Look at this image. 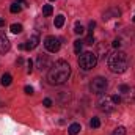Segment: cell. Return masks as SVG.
<instances>
[{"instance_id":"cell-1","label":"cell","mask_w":135,"mask_h":135,"mask_svg":"<svg viewBox=\"0 0 135 135\" xmlns=\"http://www.w3.org/2000/svg\"><path fill=\"white\" fill-rule=\"evenodd\" d=\"M69 75H71L69 63L65 61V60H58L50 66L49 74H47V80H49L50 85H63L69 79Z\"/></svg>"},{"instance_id":"cell-2","label":"cell","mask_w":135,"mask_h":135,"mask_svg":"<svg viewBox=\"0 0 135 135\" xmlns=\"http://www.w3.org/2000/svg\"><path fill=\"white\" fill-rule=\"evenodd\" d=\"M108 69L115 74H123L127 66H129V58L124 52H113L110 57H108Z\"/></svg>"},{"instance_id":"cell-3","label":"cell","mask_w":135,"mask_h":135,"mask_svg":"<svg viewBox=\"0 0 135 135\" xmlns=\"http://www.w3.org/2000/svg\"><path fill=\"white\" fill-rule=\"evenodd\" d=\"M98 65V57L93 52H85L79 57V66L83 71H90Z\"/></svg>"},{"instance_id":"cell-4","label":"cell","mask_w":135,"mask_h":135,"mask_svg":"<svg viewBox=\"0 0 135 135\" xmlns=\"http://www.w3.org/2000/svg\"><path fill=\"white\" fill-rule=\"evenodd\" d=\"M90 88H91V91L96 93V94H104V93L107 91V88H108V82H107V79H104V77H96V79H93V82L90 83Z\"/></svg>"},{"instance_id":"cell-5","label":"cell","mask_w":135,"mask_h":135,"mask_svg":"<svg viewBox=\"0 0 135 135\" xmlns=\"http://www.w3.org/2000/svg\"><path fill=\"white\" fill-rule=\"evenodd\" d=\"M44 47H46L49 52L55 54V52L60 50V39H58L57 36H47V38L44 39Z\"/></svg>"},{"instance_id":"cell-6","label":"cell","mask_w":135,"mask_h":135,"mask_svg":"<svg viewBox=\"0 0 135 135\" xmlns=\"http://www.w3.org/2000/svg\"><path fill=\"white\" fill-rule=\"evenodd\" d=\"M112 104H113V102H112V99H108V98H102L101 101L98 102V105H99V108H101L102 112H107V113L113 110V107H112Z\"/></svg>"},{"instance_id":"cell-7","label":"cell","mask_w":135,"mask_h":135,"mask_svg":"<svg viewBox=\"0 0 135 135\" xmlns=\"http://www.w3.org/2000/svg\"><path fill=\"white\" fill-rule=\"evenodd\" d=\"M38 44H39V36H38V35H33V36L24 44V49H27V50H33Z\"/></svg>"},{"instance_id":"cell-8","label":"cell","mask_w":135,"mask_h":135,"mask_svg":"<svg viewBox=\"0 0 135 135\" xmlns=\"http://www.w3.org/2000/svg\"><path fill=\"white\" fill-rule=\"evenodd\" d=\"M36 63H38V68H39L41 71H42V69L50 68V61H49L47 55H39V57H38V60H36Z\"/></svg>"},{"instance_id":"cell-9","label":"cell","mask_w":135,"mask_h":135,"mask_svg":"<svg viewBox=\"0 0 135 135\" xmlns=\"http://www.w3.org/2000/svg\"><path fill=\"white\" fill-rule=\"evenodd\" d=\"M9 47H11V44H9L8 38L0 36V54H6V52L9 50Z\"/></svg>"},{"instance_id":"cell-10","label":"cell","mask_w":135,"mask_h":135,"mask_svg":"<svg viewBox=\"0 0 135 135\" xmlns=\"http://www.w3.org/2000/svg\"><path fill=\"white\" fill-rule=\"evenodd\" d=\"M80 131H82V126H80L79 123H74V124H71V126L68 127V134L69 135H77Z\"/></svg>"},{"instance_id":"cell-11","label":"cell","mask_w":135,"mask_h":135,"mask_svg":"<svg viewBox=\"0 0 135 135\" xmlns=\"http://www.w3.org/2000/svg\"><path fill=\"white\" fill-rule=\"evenodd\" d=\"M11 82H13V77H11V74H8V72H5V74L2 75V79H0V83H2L3 86H9Z\"/></svg>"},{"instance_id":"cell-12","label":"cell","mask_w":135,"mask_h":135,"mask_svg":"<svg viewBox=\"0 0 135 135\" xmlns=\"http://www.w3.org/2000/svg\"><path fill=\"white\" fill-rule=\"evenodd\" d=\"M63 24H65V16H63V14H58V16L55 17V21H54V25H55L57 28H61Z\"/></svg>"},{"instance_id":"cell-13","label":"cell","mask_w":135,"mask_h":135,"mask_svg":"<svg viewBox=\"0 0 135 135\" xmlns=\"http://www.w3.org/2000/svg\"><path fill=\"white\" fill-rule=\"evenodd\" d=\"M115 14V17H118L119 16V9H110V11H107L105 14H104V19L107 21V19H112V16Z\"/></svg>"},{"instance_id":"cell-14","label":"cell","mask_w":135,"mask_h":135,"mask_svg":"<svg viewBox=\"0 0 135 135\" xmlns=\"http://www.w3.org/2000/svg\"><path fill=\"white\" fill-rule=\"evenodd\" d=\"M9 30H11V33L17 35V33H21V32H22V25H21V24H13V25L9 27Z\"/></svg>"},{"instance_id":"cell-15","label":"cell","mask_w":135,"mask_h":135,"mask_svg":"<svg viewBox=\"0 0 135 135\" xmlns=\"http://www.w3.org/2000/svg\"><path fill=\"white\" fill-rule=\"evenodd\" d=\"M54 13V8H52V5H44V8H42V14L47 17V16H50Z\"/></svg>"},{"instance_id":"cell-16","label":"cell","mask_w":135,"mask_h":135,"mask_svg":"<svg viewBox=\"0 0 135 135\" xmlns=\"http://www.w3.org/2000/svg\"><path fill=\"white\" fill-rule=\"evenodd\" d=\"M9 11L13 13V14H16V13H19L21 11V3H17V2H14L11 6H9Z\"/></svg>"},{"instance_id":"cell-17","label":"cell","mask_w":135,"mask_h":135,"mask_svg":"<svg viewBox=\"0 0 135 135\" xmlns=\"http://www.w3.org/2000/svg\"><path fill=\"white\" fill-rule=\"evenodd\" d=\"M74 33H75V35H83V33H85L83 25H80V24L77 22V24H75V27H74Z\"/></svg>"},{"instance_id":"cell-18","label":"cell","mask_w":135,"mask_h":135,"mask_svg":"<svg viewBox=\"0 0 135 135\" xmlns=\"http://www.w3.org/2000/svg\"><path fill=\"white\" fill-rule=\"evenodd\" d=\"M74 52H75V54H80V52H82V41H80V39L74 41Z\"/></svg>"},{"instance_id":"cell-19","label":"cell","mask_w":135,"mask_h":135,"mask_svg":"<svg viewBox=\"0 0 135 135\" xmlns=\"http://www.w3.org/2000/svg\"><path fill=\"white\" fill-rule=\"evenodd\" d=\"M101 126V121H99V118H93L91 121H90V127H93V129H98Z\"/></svg>"},{"instance_id":"cell-20","label":"cell","mask_w":135,"mask_h":135,"mask_svg":"<svg viewBox=\"0 0 135 135\" xmlns=\"http://www.w3.org/2000/svg\"><path fill=\"white\" fill-rule=\"evenodd\" d=\"M112 135H126V129H124L123 126H119V127H116V129L113 131Z\"/></svg>"},{"instance_id":"cell-21","label":"cell","mask_w":135,"mask_h":135,"mask_svg":"<svg viewBox=\"0 0 135 135\" xmlns=\"http://www.w3.org/2000/svg\"><path fill=\"white\" fill-rule=\"evenodd\" d=\"M110 99H112V102H113V104H115V105H118V104H119V102H121V98H119V96H118V94H113V96H112V98H110Z\"/></svg>"},{"instance_id":"cell-22","label":"cell","mask_w":135,"mask_h":135,"mask_svg":"<svg viewBox=\"0 0 135 135\" xmlns=\"http://www.w3.org/2000/svg\"><path fill=\"white\" fill-rule=\"evenodd\" d=\"M119 91H121V93H129L131 88H129L127 85H121V86H119Z\"/></svg>"},{"instance_id":"cell-23","label":"cell","mask_w":135,"mask_h":135,"mask_svg":"<svg viewBox=\"0 0 135 135\" xmlns=\"http://www.w3.org/2000/svg\"><path fill=\"white\" fill-rule=\"evenodd\" d=\"M85 42H86V44H93V42H94V36H93V33L86 36V41H85Z\"/></svg>"},{"instance_id":"cell-24","label":"cell","mask_w":135,"mask_h":135,"mask_svg":"<svg viewBox=\"0 0 135 135\" xmlns=\"http://www.w3.org/2000/svg\"><path fill=\"white\" fill-rule=\"evenodd\" d=\"M27 66H28L27 72H32V71H33V61H32V60H28V61H27Z\"/></svg>"},{"instance_id":"cell-25","label":"cell","mask_w":135,"mask_h":135,"mask_svg":"<svg viewBox=\"0 0 135 135\" xmlns=\"http://www.w3.org/2000/svg\"><path fill=\"white\" fill-rule=\"evenodd\" d=\"M24 91H25L27 94H33V88H32V86H28V85L24 88Z\"/></svg>"},{"instance_id":"cell-26","label":"cell","mask_w":135,"mask_h":135,"mask_svg":"<svg viewBox=\"0 0 135 135\" xmlns=\"http://www.w3.org/2000/svg\"><path fill=\"white\" fill-rule=\"evenodd\" d=\"M42 105H46V107H50V105H52V101H50L49 98H46V99L42 101Z\"/></svg>"},{"instance_id":"cell-27","label":"cell","mask_w":135,"mask_h":135,"mask_svg":"<svg viewBox=\"0 0 135 135\" xmlns=\"http://www.w3.org/2000/svg\"><path fill=\"white\" fill-rule=\"evenodd\" d=\"M94 27H96V22L91 21V22H90V33H93V28H94Z\"/></svg>"},{"instance_id":"cell-28","label":"cell","mask_w":135,"mask_h":135,"mask_svg":"<svg viewBox=\"0 0 135 135\" xmlns=\"http://www.w3.org/2000/svg\"><path fill=\"white\" fill-rule=\"evenodd\" d=\"M119 46H121V42H119L118 39H115V41H113V47H119Z\"/></svg>"},{"instance_id":"cell-29","label":"cell","mask_w":135,"mask_h":135,"mask_svg":"<svg viewBox=\"0 0 135 135\" xmlns=\"http://www.w3.org/2000/svg\"><path fill=\"white\" fill-rule=\"evenodd\" d=\"M5 25V19L3 17H0V27H3Z\"/></svg>"},{"instance_id":"cell-30","label":"cell","mask_w":135,"mask_h":135,"mask_svg":"<svg viewBox=\"0 0 135 135\" xmlns=\"http://www.w3.org/2000/svg\"><path fill=\"white\" fill-rule=\"evenodd\" d=\"M16 2H17V3H22V2H24V0H16Z\"/></svg>"},{"instance_id":"cell-31","label":"cell","mask_w":135,"mask_h":135,"mask_svg":"<svg viewBox=\"0 0 135 135\" xmlns=\"http://www.w3.org/2000/svg\"><path fill=\"white\" fill-rule=\"evenodd\" d=\"M132 21H134V22H135V16H134V17H132Z\"/></svg>"},{"instance_id":"cell-32","label":"cell","mask_w":135,"mask_h":135,"mask_svg":"<svg viewBox=\"0 0 135 135\" xmlns=\"http://www.w3.org/2000/svg\"><path fill=\"white\" fill-rule=\"evenodd\" d=\"M50 2H54V0H50Z\"/></svg>"}]
</instances>
